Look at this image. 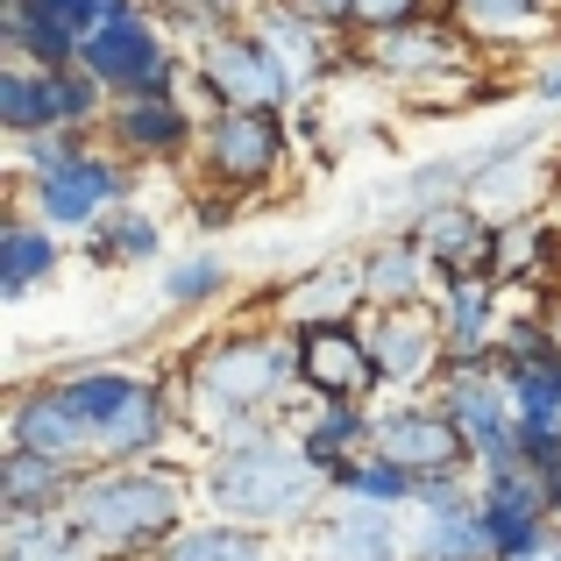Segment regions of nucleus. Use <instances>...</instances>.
Wrapping results in <instances>:
<instances>
[{"instance_id":"obj_19","label":"nucleus","mask_w":561,"mask_h":561,"mask_svg":"<svg viewBox=\"0 0 561 561\" xmlns=\"http://www.w3.org/2000/svg\"><path fill=\"white\" fill-rule=\"evenodd\" d=\"M285 426L299 434V448L313 455L328 477L377 448V412L370 405H334V398H306L299 391V412H285Z\"/></svg>"},{"instance_id":"obj_9","label":"nucleus","mask_w":561,"mask_h":561,"mask_svg":"<svg viewBox=\"0 0 561 561\" xmlns=\"http://www.w3.org/2000/svg\"><path fill=\"white\" fill-rule=\"evenodd\" d=\"M291 561H412V512L334 497V505L299 534V554Z\"/></svg>"},{"instance_id":"obj_29","label":"nucleus","mask_w":561,"mask_h":561,"mask_svg":"<svg viewBox=\"0 0 561 561\" xmlns=\"http://www.w3.org/2000/svg\"><path fill=\"white\" fill-rule=\"evenodd\" d=\"M0 561H107V554L71 526V512H50V519H14Z\"/></svg>"},{"instance_id":"obj_16","label":"nucleus","mask_w":561,"mask_h":561,"mask_svg":"<svg viewBox=\"0 0 561 561\" xmlns=\"http://www.w3.org/2000/svg\"><path fill=\"white\" fill-rule=\"evenodd\" d=\"M199 114L179 100H114L107 114V142L114 157H136V164H171V157H185L192 142H199Z\"/></svg>"},{"instance_id":"obj_8","label":"nucleus","mask_w":561,"mask_h":561,"mask_svg":"<svg viewBox=\"0 0 561 561\" xmlns=\"http://www.w3.org/2000/svg\"><path fill=\"white\" fill-rule=\"evenodd\" d=\"M363 334H370V356L383 391H420V383H440L448 370V328H440V306H370L363 313Z\"/></svg>"},{"instance_id":"obj_10","label":"nucleus","mask_w":561,"mask_h":561,"mask_svg":"<svg viewBox=\"0 0 561 561\" xmlns=\"http://www.w3.org/2000/svg\"><path fill=\"white\" fill-rule=\"evenodd\" d=\"M377 448L391 462H405L412 477H477V455H469V434L434 405V398H405V405L377 412Z\"/></svg>"},{"instance_id":"obj_24","label":"nucleus","mask_w":561,"mask_h":561,"mask_svg":"<svg viewBox=\"0 0 561 561\" xmlns=\"http://www.w3.org/2000/svg\"><path fill=\"white\" fill-rule=\"evenodd\" d=\"M57 263H65V234H57L50 220L14 214L8 228H0V291H8V299H22L43 277H57Z\"/></svg>"},{"instance_id":"obj_7","label":"nucleus","mask_w":561,"mask_h":561,"mask_svg":"<svg viewBox=\"0 0 561 561\" xmlns=\"http://www.w3.org/2000/svg\"><path fill=\"white\" fill-rule=\"evenodd\" d=\"M199 100L214 107H256V114H285L299 100V85L285 79L271 50L256 43V28H228L199 50Z\"/></svg>"},{"instance_id":"obj_17","label":"nucleus","mask_w":561,"mask_h":561,"mask_svg":"<svg viewBox=\"0 0 561 561\" xmlns=\"http://www.w3.org/2000/svg\"><path fill=\"white\" fill-rule=\"evenodd\" d=\"M426 263L440 277H491V242H497V220L483 214L477 199H455V206H434V214L412 220Z\"/></svg>"},{"instance_id":"obj_22","label":"nucleus","mask_w":561,"mask_h":561,"mask_svg":"<svg viewBox=\"0 0 561 561\" xmlns=\"http://www.w3.org/2000/svg\"><path fill=\"white\" fill-rule=\"evenodd\" d=\"M554 263H561V234H554L548 214H512V220H497L491 285H505V291H540Z\"/></svg>"},{"instance_id":"obj_12","label":"nucleus","mask_w":561,"mask_h":561,"mask_svg":"<svg viewBox=\"0 0 561 561\" xmlns=\"http://www.w3.org/2000/svg\"><path fill=\"white\" fill-rule=\"evenodd\" d=\"M28 199H36V220H50L57 234H85L93 220H107L114 206H128V164L107 157V150H93L85 164L57 171V179H36Z\"/></svg>"},{"instance_id":"obj_25","label":"nucleus","mask_w":561,"mask_h":561,"mask_svg":"<svg viewBox=\"0 0 561 561\" xmlns=\"http://www.w3.org/2000/svg\"><path fill=\"white\" fill-rule=\"evenodd\" d=\"M150 561H271V534L234 526V519H214V512H206V519H185Z\"/></svg>"},{"instance_id":"obj_26","label":"nucleus","mask_w":561,"mask_h":561,"mask_svg":"<svg viewBox=\"0 0 561 561\" xmlns=\"http://www.w3.org/2000/svg\"><path fill=\"white\" fill-rule=\"evenodd\" d=\"M0 43H8V57H14V65H28V71H71V65H79V50H85L71 28L43 22L28 0L0 8Z\"/></svg>"},{"instance_id":"obj_1","label":"nucleus","mask_w":561,"mask_h":561,"mask_svg":"<svg viewBox=\"0 0 561 561\" xmlns=\"http://www.w3.org/2000/svg\"><path fill=\"white\" fill-rule=\"evenodd\" d=\"M291 398H299V334L228 328V334H206L185 356L179 426H192L206 448H242V440L285 426Z\"/></svg>"},{"instance_id":"obj_35","label":"nucleus","mask_w":561,"mask_h":561,"mask_svg":"<svg viewBox=\"0 0 561 561\" xmlns=\"http://www.w3.org/2000/svg\"><path fill=\"white\" fill-rule=\"evenodd\" d=\"M434 14H455V0H356V28H405V22H434Z\"/></svg>"},{"instance_id":"obj_5","label":"nucleus","mask_w":561,"mask_h":561,"mask_svg":"<svg viewBox=\"0 0 561 561\" xmlns=\"http://www.w3.org/2000/svg\"><path fill=\"white\" fill-rule=\"evenodd\" d=\"M79 65L93 71L100 85H107L114 100H179L185 93V65L179 50H171L164 36H157L150 14H114V22H100L93 36H85Z\"/></svg>"},{"instance_id":"obj_31","label":"nucleus","mask_w":561,"mask_h":561,"mask_svg":"<svg viewBox=\"0 0 561 561\" xmlns=\"http://www.w3.org/2000/svg\"><path fill=\"white\" fill-rule=\"evenodd\" d=\"M512 412H519V434H561V363L540 370H512Z\"/></svg>"},{"instance_id":"obj_27","label":"nucleus","mask_w":561,"mask_h":561,"mask_svg":"<svg viewBox=\"0 0 561 561\" xmlns=\"http://www.w3.org/2000/svg\"><path fill=\"white\" fill-rule=\"evenodd\" d=\"M334 497H356V505H383V512H412L420 505V477L405 462H391L383 448L356 455L348 469H334Z\"/></svg>"},{"instance_id":"obj_30","label":"nucleus","mask_w":561,"mask_h":561,"mask_svg":"<svg viewBox=\"0 0 561 561\" xmlns=\"http://www.w3.org/2000/svg\"><path fill=\"white\" fill-rule=\"evenodd\" d=\"M0 128L14 142L57 128V100H50V71H28V65H8L0 71Z\"/></svg>"},{"instance_id":"obj_37","label":"nucleus","mask_w":561,"mask_h":561,"mask_svg":"<svg viewBox=\"0 0 561 561\" xmlns=\"http://www.w3.org/2000/svg\"><path fill=\"white\" fill-rule=\"evenodd\" d=\"M291 8L320 28H356V0H291Z\"/></svg>"},{"instance_id":"obj_39","label":"nucleus","mask_w":561,"mask_h":561,"mask_svg":"<svg viewBox=\"0 0 561 561\" xmlns=\"http://www.w3.org/2000/svg\"><path fill=\"white\" fill-rule=\"evenodd\" d=\"M512 561H561V534L548 540V548H534V554H512Z\"/></svg>"},{"instance_id":"obj_13","label":"nucleus","mask_w":561,"mask_h":561,"mask_svg":"<svg viewBox=\"0 0 561 561\" xmlns=\"http://www.w3.org/2000/svg\"><path fill=\"white\" fill-rule=\"evenodd\" d=\"M8 448L50 455V462L79 469V477H85V469H100L93 434H85V420L71 412V398L57 391V377H50V383H28V391L8 405Z\"/></svg>"},{"instance_id":"obj_20","label":"nucleus","mask_w":561,"mask_h":561,"mask_svg":"<svg viewBox=\"0 0 561 561\" xmlns=\"http://www.w3.org/2000/svg\"><path fill=\"white\" fill-rule=\"evenodd\" d=\"M249 28H256V43L277 57V65H285V79L299 85V93H306L313 79H328V71H334V28L306 22L291 0H263Z\"/></svg>"},{"instance_id":"obj_38","label":"nucleus","mask_w":561,"mask_h":561,"mask_svg":"<svg viewBox=\"0 0 561 561\" xmlns=\"http://www.w3.org/2000/svg\"><path fill=\"white\" fill-rule=\"evenodd\" d=\"M534 93L548 100V107H561V57H554V65H548V71H540V79H534Z\"/></svg>"},{"instance_id":"obj_18","label":"nucleus","mask_w":561,"mask_h":561,"mask_svg":"<svg viewBox=\"0 0 561 561\" xmlns=\"http://www.w3.org/2000/svg\"><path fill=\"white\" fill-rule=\"evenodd\" d=\"M434 306H440V328H448V363H491L497 328H505V285H491V277H440Z\"/></svg>"},{"instance_id":"obj_40","label":"nucleus","mask_w":561,"mask_h":561,"mask_svg":"<svg viewBox=\"0 0 561 561\" xmlns=\"http://www.w3.org/2000/svg\"><path fill=\"white\" fill-rule=\"evenodd\" d=\"M548 220H554V234H561V179H554V206H548Z\"/></svg>"},{"instance_id":"obj_11","label":"nucleus","mask_w":561,"mask_h":561,"mask_svg":"<svg viewBox=\"0 0 561 561\" xmlns=\"http://www.w3.org/2000/svg\"><path fill=\"white\" fill-rule=\"evenodd\" d=\"M299 391L306 398H334V405H370L383 391L363 320H334V328H306L299 334Z\"/></svg>"},{"instance_id":"obj_4","label":"nucleus","mask_w":561,"mask_h":561,"mask_svg":"<svg viewBox=\"0 0 561 561\" xmlns=\"http://www.w3.org/2000/svg\"><path fill=\"white\" fill-rule=\"evenodd\" d=\"M57 391L71 398V412L85 420L100 462H164L171 434H179V398L157 377L122 370V363H85L65 370Z\"/></svg>"},{"instance_id":"obj_21","label":"nucleus","mask_w":561,"mask_h":561,"mask_svg":"<svg viewBox=\"0 0 561 561\" xmlns=\"http://www.w3.org/2000/svg\"><path fill=\"white\" fill-rule=\"evenodd\" d=\"M79 491V469L50 462V455H28V448H0V519H50V512L71 505Z\"/></svg>"},{"instance_id":"obj_15","label":"nucleus","mask_w":561,"mask_h":561,"mask_svg":"<svg viewBox=\"0 0 561 561\" xmlns=\"http://www.w3.org/2000/svg\"><path fill=\"white\" fill-rule=\"evenodd\" d=\"M271 313L285 320L291 334H306V328H334V320H363V313H370L363 256H334V263H320V271L291 277L285 291H271Z\"/></svg>"},{"instance_id":"obj_32","label":"nucleus","mask_w":561,"mask_h":561,"mask_svg":"<svg viewBox=\"0 0 561 561\" xmlns=\"http://www.w3.org/2000/svg\"><path fill=\"white\" fill-rule=\"evenodd\" d=\"M93 128H43V136H28L22 142V179L36 185V179H57V171H71V164H85L93 157Z\"/></svg>"},{"instance_id":"obj_33","label":"nucleus","mask_w":561,"mask_h":561,"mask_svg":"<svg viewBox=\"0 0 561 561\" xmlns=\"http://www.w3.org/2000/svg\"><path fill=\"white\" fill-rule=\"evenodd\" d=\"M455 22L477 36H526L534 22H548V0H455Z\"/></svg>"},{"instance_id":"obj_23","label":"nucleus","mask_w":561,"mask_h":561,"mask_svg":"<svg viewBox=\"0 0 561 561\" xmlns=\"http://www.w3.org/2000/svg\"><path fill=\"white\" fill-rule=\"evenodd\" d=\"M363 285H370V306H420L440 291V271L426 263L420 234H391L363 256Z\"/></svg>"},{"instance_id":"obj_36","label":"nucleus","mask_w":561,"mask_h":561,"mask_svg":"<svg viewBox=\"0 0 561 561\" xmlns=\"http://www.w3.org/2000/svg\"><path fill=\"white\" fill-rule=\"evenodd\" d=\"M234 8H242V0H164V14H171V22L199 28L206 43H214V36H228V28H234Z\"/></svg>"},{"instance_id":"obj_2","label":"nucleus","mask_w":561,"mask_h":561,"mask_svg":"<svg viewBox=\"0 0 561 561\" xmlns=\"http://www.w3.org/2000/svg\"><path fill=\"white\" fill-rule=\"evenodd\" d=\"M199 505L214 519L256 526V534H291L299 540L320 512L334 505V477L299 448L291 426H271V434L242 440V448H206L199 462Z\"/></svg>"},{"instance_id":"obj_6","label":"nucleus","mask_w":561,"mask_h":561,"mask_svg":"<svg viewBox=\"0 0 561 561\" xmlns=\"http://www.w3.org/2000/svg\"><path fill=\"white\" fill-rule=\"evenodd\" d=\"M291 164V128L285 114H256V107H214L199 128V171L220 192H256Z\"/></svg>"},{"instance_id":"obj_34","label":"nucleus","mask_w":561,"mask_h":561,"mask_svg":"<svg viewBox=\"0 0 561 561\" xmlns=\"http://www.w3.org/2000/svg\"><path fill=\"white\" fill-rule=\"evenodd\" d=\"M206 299H228V263L220 256L171 263V277H164V306L171 313H192V306H206Z\"/></svg>"},{"instance_id":"obj_14","label":"nucleus","mask_w":561,"mask_h":561,"mask_svg":"<svg viewBox=\"0 0 561 561\" xmlns=\"http://www.w3.org/2000/svg\"><path fill=\"white\" fill-rule=\"evenodd\" d=\"M363 65L383 71V79H398V85H426V79H455V71L469 65V43L448 14H434V22H405V28L370 36L363 43Z\"/></svg>"},{"instance_id":"obj_28","label":"nucleus","mask_w":561,"mask_h":561,"mask_svg":"<svg viewBox=\"0 0 561 561\" xmlns=\"http://www.w3.org/2000/svg\"><path fill=\"white\" fill-rule=\"evenodd\" d=\"M157 249H164V228H157L142 206H114L107 220H93V228H85V256H93L100 271H122V263H150Z\"/></svg>"},{"instance_id":"obj_3","label":"nucleus","mask_w":561,"mask_h":561,"mask_svg":"<svg viewBox=\"0 0 561 561\" xmlns=\"http://www.w3.org/2000/svg\"><path fill=\"white\" fill-rule=\"evenodd\" d=\"M192 497H199V477L171 462H100L79 477L65 512L107 561H150L185 526Z\"/></svg>"}]
</instances>
